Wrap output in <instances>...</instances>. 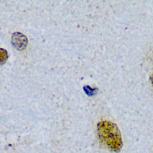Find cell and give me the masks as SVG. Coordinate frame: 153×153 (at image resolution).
I'll list each match as a JSON object with an SVG mask.
<instances>
[{"instance_id":"cell-2","label":"cell","mask_w":153,"mask_h":153,"mask_svg":"<svg viewBox=\"0 0 153 153\" xmlns=\"http://www.w3.org/2000/svg\"><path fill=\"white\" fill-rule=\"evenodd\" d=\"M12 42L13 46L19 50L25 49L27 44L26 37L20 33H14L12 35Z\"/></svg>"},{"instance_id":"cell-1","label":"cell","mask_w":153,"mask_h":153,"mask_svg":"<svg viewBox=\"0 0 153 153\" xmlns=\"http://www.w3.org/2000/svg\"><path fill=\"white\" fill-rule=\"evenodd\" d=\"M99 139L108 149L114 152L120 151L123 147L121 132L116 124L108 121L100 122L97 126Z\"/></svg>"},{"instance_id":"cell-3","label":"cell","mask_w":153,"mask_h":153,"mask_svg":"<svg viewBox=\"0 0 153 153\" xmlns=\"http://www.w3.org/2000/svg\"><path fill=\"white\" fill-rule=\"evenodd\" d=\"M8 57V54L7 51L3 49H0V65L5 63Z\"/></svg>"},{"instance_id":"cell-4","label":"cell","mask_w":153,"mask_h":153,"mask_svg":"<svg viewBox=\"0 0 153 153\" xmlns=\"http://www.w3.org/2000/svg\"><path fill=\"white\" fill-rule=\"evenodd\" d=\"M151 82H152V85H153V74H152V76H151Z\"/></svg>"}]
</instances>
